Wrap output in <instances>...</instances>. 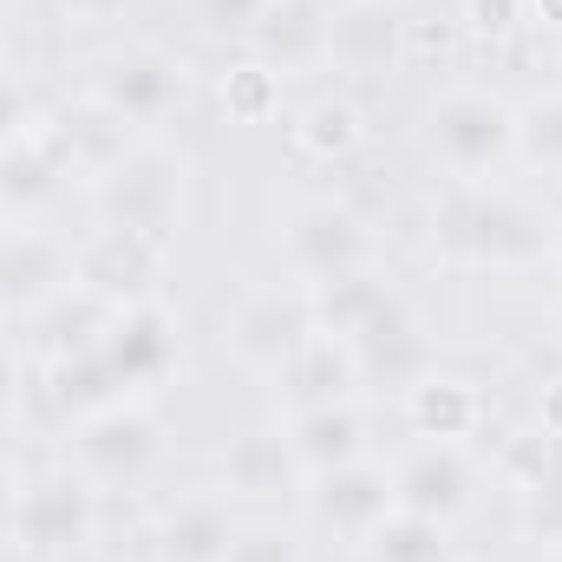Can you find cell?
Wrapping results in <instances>:
<instances>
[{"label": "cell", "instance_id": "38", "mask_svg": "<svg viewBox=\"0 0 562 562\" xmlns=\"http://www.w3.org/2000/svg\"><path fill=\"white\" fill-rule=\"evenodd\" d=\"M66 7H72L79 20H112V13H119L125 0H66Z\"/></svg>", "mask_w": 562, "mask_h": 562}, {"label": "cell", "instance_id": "12", "mask_svg": "<svg viewBox=\"0 0 562 562\" xmlns=\"http://www.w3.org/2000/svg\"><path fill=\"white\" fill-rule=\"evenodd\" d=\"M314 334V314H307V294H249L229 321V347L243 367H262V373H281L294 360V347Z\"/></svg>", "mask_w": 562, "mask_h": 562}, {"label": "cell", "instance_id": "3", "mask_svg": "<svg viewBox=\"0 0 562 562\" xmlns=\"http://www.w3.org/2000/svg\"><path fill=\"white\" fill-rule=\"evenodd\" d=\"M99 530V497H92V477L86 471H46L33 484H20V504H13V543L26 557H66V550H86Z\"/></svg>", "mask_w": 562, "mask_h": 562}, {"label": "cell", "instance_id": "22", "mask_svg": "<svg viewBox=\"0 0 562 562\" xmlns=\"http://www.w3.org/2000/svg\"><path fill=\"white\" fill-rule=\"evenodd\" d=\"M386 301H393V294H386V281L373 276V269L307 281V314H314V327H321V334H347V340H353Z\"/></svg>", "mask_w": 562, "mask_h": 562}, {"label": "cell", "instance_id": "36", "mask_svg": "<svg viewBox=\"0 0 562 562\" xmlns=\"http://www.w3.org/2000/svg\"><path fill=\"white\" fill-rule=\"evenodd\" d=\"M537 431L562 438V380H557V386H543V406H537Z\"/></svg>", "mask_w": 562, "mask_h": 562}, {"label": "cell", "instance_id": "18", "mask_svg": "<svg viewBox=\"0 0 562 562\" xmlns=\"http://www.w3.org/2000/svg\"><path fill=\"white\" fill-rule=\"evenodd\" d=\"M249 40H256V53L288 79V72H307V66H321L334 53V20H321L307 0H276Z\"/></svg>", "mask_w": 562, "mask_h": 562}, {"label": "cell", "instance_id": "5", "mask_svg": "<svg viewBox=\"0 0 562 562\" xmlns=\"http://www.w3.org/2000/svg\"><path fill=\"white\" fill-rule=\"evenodd\" d=\"M99 203H105V223L170 236V223L183 210V157H170L157 144H138L119 170L99 177Z\"/></svg>", "mask_w": 562, "mask_h": 562}, {"label": "cell", "instance_id": "9", "mask_svg": "<svg viewBox=\"0 0 562 562\" xmlns=\"http://www.w3.org/2000/svg\"><path fill=\"white\" fill-rule=\"evenodd\" d=\"M72 288V249L46 229H7L0 236V314L53 307Z\"/></svg>", "mask_w": 562, "mask_h": 562}, {"label": "cell", "instance_id": "29", "mask_svg": "<svg viewBox=\"0 0 562 562\" xmlns=\"http://www.w3.org/2000/svg\"><path fill=\"white\" fill-rule=\"evenodd\" d=\"M458 7H464V33L471 40H504L524 20V0H458Z\"/></svg>", "mask_w": 562, "mask_h": 562}, {"label": "cell", "instance_id": "2", "mask_svg": "<svg viewBox=\"0 0 562 562\" xmlns=\"http://www.w3.org/2000/svg\"><path fill=\"white\" fill-rule=\"evenodd\" d=\"M510 125H517V112L504 105V99H491V92H477V86H458V92H445V99H431V112H425V144H431V157L451 170V177H477V170H491L497 157H510Z\"/></svg>", "mask_w": 562, "mask_h": 562}, {"label": "cell", "instance_id": "15", "mask_svg": "<svg viewBox=\"0 0 562 562\" xmlns=\"http://www.w3.org/2000/svg\"><path fill=\"white\" fill-rule=\"evenodd\" d=\"M177 92H183V72L170 66V59H157V53H125V59H112L105 72H99V99L119 112V119H132V125H157L170 105H177Z\"/></svg>", "mask_w": 562, "mask_h": 562}, {"label": "cell", "instance_id": "27", "mask_svg": "<svg viewBox=\"0 0 562 562\" xmlns=\"http://www.w3.org/2000/svg\"><path fill=\"white\" fill-rule=\"evenodd\" d=\"M223 112H229L236 125H269L281 112V72L269 59L229 66V72H223Z\"/></svg>", "mask_w": 562, "mask_h": 562}, {"label": "cell", "instance_id": "28", "mask_svg": "<svg viewBox=\"0 0 562 562\" xmlns=\"http://www.w3.org/2000/svg\"><path fill=\"white\" fill-rule=\"evenodd\" d=\"M367 550H373V562H451V550H445V524L413 517V510H393V517L367 537Z\"/></svg>", "mask_w": 562, "mask_h": 562}, {"label": "cell", "instance_id": "32", "mask_svg": "<svg viewBox=\"0 0 562 562\" xmlns=\"http://www.w3.org/2000/svg\"><path fill=\"white\" fill-rule=\"evenodd\" d=\"M400 53H406L413 66L445 59V53H451V33H445V20H400Z\"/></svg>", "mask_w": 562, "mask_h": 562}, {"label": "cell", "instance_id": "35", "mask_svg": "<svg viewBox=\"0 0 562 562\" xmlns=\"http://www.w3.org/2000/svg\"><path fill=\"white\" fill-rule=\"evenodd\" d=\"M13 504H20V471L0 458V537L13 530Z\"/></svg>", "mask_w": 562, "mask_h": 562}, {"label": "cell", "instance_id": "10", "mask_svg": "<svg viewBox=\"0 0 562 562\" xmlns=\"http://www.w3.org/2000/svg\"><path fill=\"white\" fill-rule=\"evenodd\" d=\"M105 367L125 393L138 386H157L170 367H177V321L164 301H138V307H119L112 314V334H105Z\"/></svg>", "mask_w": 562, "mask_h": 562}, {"label": "cell", "instance_id": "17", "mask_svg": "<svg viewBox=\"0 0 562 562\" xmlns=\"http://www.w3.org/2000/svg\"><path fill=\"white\" fill-rule=\"evenodd\" d=\"M66 150H59V138L46 132V125H33L26 138L0 144V210L7 216H20V210H40L59 183H66Z\"/></svg>", "mask_w": 562, "mask_h": 562}, {"label": "cell", "instance_id": "24", "mask_svg": "<svg viewBox=\"0 0 562 562\" xmlns=\"http://www.w3.org/2000/svg\"><path fill=\"white\" fill-rule=\"evenodd\" d=\"M46 380H53V406H59V413H72V425L125 400V386L112 380L105 353H72V360H53V373H46Z\"/></svg>", "mask_w": 562, "mask_h": 562}, {"label": "cell", "instance_id": "20", "mask_svg": "<svg viewBox=\"0 0 562 562\" xmlns=\"http://www.w3.org/2000/svg\"><path fill=\"white\" fill-rule=\"evenodd\" d=\"M236 543V517L216 497H190L157 524V557L164 562H229Z\"/></svg>", "mask_w": 562, "mask_h": 562}, {"label": "cell", "instance_id": "33", "mask_svg": "<svg viewBox=\"0 0 562 562\" xmlns=\"http://www.w3.org/2000/svg\"><path fill=\"white\" fill-rule=\"evenodd\" d=\"M524 530L562 550V491H524Z\"/></svg>", "mask_w": 562, "mask_h": 562}, {"label": "cell", "instance_id": "1", "mask_svg": "<svg viewBox=\"0 0 562 562\" xmlns=\"http://www.w3.org/2000/svg\"><path fill=\"white\" fill-rule=\"evenodd\" d=\"M431 243H438L445 256H458V262L524 269V262L550 256L557 229H550V223H543L530 203H517V196H497V190H477V183H464V190H451V196L431 210Z\"/></svg>", "mask_w": 562, "mask_h": 562}, {"label": "cell", "instance_id": "31", "mask_svg": "<svg viewBox=\"0 0 562 562\" xmlns=\"http://www.w3.org/2000/svg\"><path fill=\"white\" fill-rule=\"evenodd\" d=\"M269 7H276V0H196V13H203L216 33H243V40L262 26V13H269Z\"/></svg>", "mask_w": 562, "mask_h": 562}, {"label": "cell", "instance_id": "16", "mask_svg": "<svg viewBox=\"0 0 562 562\" xmlns=\"http://www.w3.org/2000/svg\"><path fill=\"white\" fill-rule=\"evenodd\" d=\"M288 380H294V400H301V413L307 406H340V400H353L360 393V353H353V340L347 334H307L301 347H294V360L281 367Z\"/></svg>", "mask_w": 562, "mask_h": 562}, {"label": "cell", "instance_id": "14", "mask_svg": "<svg viewBox=\"0 0 562 562\" xmlns=\"http://www.w3.org/2000/svg\"><path fill=\"white\" fill-rule=\"evenodd\" d=\"M288 445H294V464L301 477H321V471H340V464H360L367 458V419L353 400L340 406H307L288 425Z\"/></svg>", "mask_w": 562, "mask_h": 562}, {"label": "cell", "instance_id": "30", "mask_svg": "<svg viewBox=\"0 0 562 562\" xmlns=\"http://www.w3.org/2000/svg\"><path fill=\"white\" fill-rule=\"evenodd\" d=\"M229 562H301V543L288 530H236Z\"/></svg>", "mask_w": 562, "mask_h": 562}, {"label": "cell", "instance_id": "7", "mask_svg": "<svg viewBox=\"0 0 562 562\" xmlns=\"http://www.w3.org/2000/svg\"><path fill=\"white\" fill-rule=\"evenodd\" d=\"M72 458H79L86 477L125 484V477H138L144 464L157 458V419L144 406H132V400H119V406H105V413L72 425Z\"/></svg>", "mask_w": 562, "mask_h": 562}, {"label": "cell", "instance_id": "23", "mask_svg": "<svg viewBox=\"0 0 562 562\" xmlns=\"http://www.w3.org/2000/svg\"><path fill=\"white\" fill-rule=\"evenodd\" d=\"M294 144L307 150V157H321V164H340V157H353L360 144H367V119H360V105L353 99H314L301 119H294Z\"/></svg>", "mask_w": 562, "mask_h": 562}, {"label": "cell", "instance_id": "37", "mask_svg": "<svg viewBox=\"0 0 562 562\" xmlns=\"http://www.w3.org/2000/svg\"><path fill=\"white\" fill-rule=\"evenodd\" d=\"M13 406H20V367L0 353V419H13Z\"/></svg>", "mask_w": 562, "mask_h": 562}, {"label": "cell", "instance_id": "21", "mask_svg": "<svg viewBox=\"0 0 562 562\" xmlns=\"http://www.w3.org/2000/svg\"><path fill=\"white\" fill-rule=\"evenodd\" d=\"M301 477V464H294V445H288V431H243V438H229V451H223V484L229 491H249V497H276Z\"/></svg>", "mask_w": 562, "mask_h": 562}, {"label": "cell", "instance_id": "34", "mask_svg": "<svg viewBox=\"0 0 562 562\" xmlns=\"http://www.w3.org/2000/svg\"><path fill=\"white\" fill-rule=\"evenodd\" d=\"M33 125H26V99H20V86L13 79H0V144L26 138Z\"/></svg>", "mask_w": 562, "mask_h": 562}, {"label": "cell", "instance_id": "40", "mask_svg": "<svg viewBox=\"0 0 562 562\" xmlns=\"http://www.w3.org/2000/svg\"><path fill=\"white\" fill-rule=\"evenodd\" d=\"M550 249H557V262H562V229H557V243H550Z\"/></svg>", "mask_w": 562, "mask_h": 562}, {"label": "cell", "instance_id": "4", "mask_svg": "<svg viewBox=\"0 0 562 562\" xmlns=\"http://www.w3.org/2000/svg\"><path fill=\"white\" fill-rule=\"evenodd\" d=\"M157 281H164V236H150V229L105 223L86 249H72V288L99 294L105 307L157 301Z\"/></svg>", "mask_w": 562, "mask_h": 562}, {"label": "cell", "instance_id": "43", "mask_svg": "<svg viewBox=\"0 0 562 562\" xmlns=\"http://www.w3.org/2000/svg\"><path fill=\"white\" fill-rule=\"evenodd\" d=\"M557 327H562V301H557Z\"/></svg>", "mask_w": 562, "mask_h": 562}, {"label": "cell", "instance_id": "39", "mask_svg": "<svg viewBox=\"0 0 562 562\" xmlns=\"http://www.w3.org/2000/svg\"><path fill=\"white\" fill-rule=\"evenodd\" d=\"M530 13H537V26L562 33V0H530Z\"/></svg>", "mask_w": 562, "mask_h": 562}, {"label": "cell", "instance_id": "26", "mask_svg": "<svg viewBox=\"0 0 562 562\" xmlns=\"http://www.w3.org/2000/svg\"><path fill=\"white\" fill-rule=\"evenodd\" d=\"M510 150H517L530 170H543V177H557L562 170V86L557 92H537L530 105H517Z\"/></svg>", "mask_w": 562, "mask_h": 562}, {"label": "cell", "instance_id": "44", "mask_svg": "<svg viewBox=\"0 0 562 562\" xmlns=\"http://www.w3.org/2000/svg\"><path fill=\"white\" fill-rule=\"evenodd\" d=\"M557 562H562V550H557Z\"/></svg>", "mask_w": 562, "mask_h": 562}, {"label": "cell", "instance_id": "6", "mask_svg": "<svg viewBox=\"0 0 562 562\" xmlns=\"http://www.w3.org/2000/svg\"><path fill=\"white\" fill-rule=\"evenodd\" d=\"M288 262L307 281L373 269V229H367L347 203H314V210H301V216L288 223Z\"/></svg>", "mask_w": 562, "mask_h": 562}, {"label": "cell", "instance_id": "19", "mask_svg": "<svg viewBox=\"0 0 562 562\" xmlns=\"http://www.w3.org/2000/svg\"><path fill=\"white\" fill-rule=\"evenodd\" d=\"M406 419L419 431L425 445H464L477 425H484V400L477 386L464 380H445V373H425L406 386Z\"/></svg>", "mask_w": 562, "mask_h": 562}, {"label": "cell", "instance_id": "11", "mask_svg": "<svg viewBox=\"0 0 562 562\" xmlns=\"http://www.w3.org/2000/svg\"><path fill=\"white\" fill-rule=\"evenodd\" d=\"M471 497H477V471H471L464 445H425L393 471V504L413 517H431V524L464 517Z\"/></svg>", "mask_w": 562, "mask_h": 562}, {"label": "cell", "instance_id": "41", "mask_svg": "<svg viewBox=\"0 0 562 562\" xmlns=\"http://www.w3.org/2000/svg\"><path fill=\"white\" fill-rule=\"evenodd\" d=\"M353 7H386V0H353Z\"/></svg>", "mask_w": 562, "mask_h": 562}, {"label": "cell", "instance_id": "42", "mask_svg": "<svg viewBox=\"0 0 562 562\" xmlns=\"http://www.w3.org/2000/svg\"><path fill=\"white\" fill-rule=\"evenodd\" d=\"M0 236H7V210H0Z\"/></svg>", "mask_w": 562, "mask_h": 562}, {"label": "cell", "instance_id": "13", "mask_svg": "<svg viewBox=\"0 0 562 562\" xmlns=\"http://www.w3.org/2000/svg\"><path fill=\"white\" fill-rule=\"evenodd\" d=\"M53 138H59V150H66V164L72 170H86V177H105V170H119L132 150L144 144V132L132 125V119H119L99 92L92 99H79V105H66L53 125H46Z\"/></svg>", "mask_w": 562, "mask_h": 562}, {"label": "cell", "instance_id": "25", "mask_svg": "<svg viewBox=\"0 0 562 562\" xmlns=\"http://www.w3.org/2000/svg\"><path fill=\"white\" fill-rule=\"evenodd\" d=\"M353 353H360V373H406L419 360V327L406 321L400 301H386L360 334H353Z\"/></svg>", "mask_w": 562, "mask_h": 562}, {"label": "cell", "instance_id": "8", "mask_svg": "<svg viewBox=\"0 0 562 562\" xmlns=\"http://www.w3.org/2000/svg\"><path fill=\"white\" fill-rule=\"evenodd\" d=\"M314 491H307V504H314V517L334 530V537H353V543H367L400 504H393V471H380L373 458H360V464H340V471H321V477H307Z\"/></svg>", "mask_w": 562, "mask_h": 562}]
</instances>
